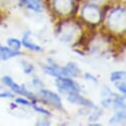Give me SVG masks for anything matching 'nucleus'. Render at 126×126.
Listing matches in <instances>:
<instances>
[{
  "instance_id": "nucleus-5",
  "label": "nucleus",
  "mask_w": 126,
  "mask_h": 126,
  "mask_svg": "<svg viewBox=\"0 0 126 126\" xmlns=\"http://www.w3.org/2000/svg\"><path fill=\"white\" fill-rule=\"evenodd\" d=\"M56 84L59 87L60 91L63 93H69V92H79L80 90L79 85L74 81L73 79L67 77H58L56 80Z\"/></svg>"
},
{
  "instance_id": "nucleus-9",
  "label": "nucleus",
  "mask_w": 126,
  "mask_h": 126,
  "mask_svg": "<svg viewBox=\"0 0 126 126\" xmlns=\"http://www.w3.org/2000/svg\"><path fill=\"white\" fill-rule=\"evenodd\" d=\"M19 55H21V53L18 52V51H16V50L0 46V59H1V60H4L5 61V60H8V59L17 57Z\"/></svg>"
},
{
  "instance_id": "nucleus-6",
  "label": "nucleus",
  "mask_w": 126,
  "mask_h": 126,
  "mask_svg": "<svg viewBox=\"0 0 126 126\" xmlns=\"http://www.w3.org/2000/svg\"><path fill=\"white\" fill-rule=\"evenodd\" d=\"M53 7L59 15H71L75 11L74 0H53Z\"/></svg>"
},
{
  "instance_id": "nucleus-20",
  "label": "nucleus",
  "mask_w": 126,
  "mask_h": 126,
  "mask_svg": "<svg viewBox=\"0 0 126 126\" xmlns=\"http://www.w3.org/2000/svg\"><path fill=\"white\" fill-rule=\"evenodd\" d=\"M101 114H102L101 110L95 108V111H94V112L89 116V120H90V121H96V120H98V118L100 117Z\"/></svg>"
},
{
  "instance_id": "nucleus-22",
  "label": "nucleus",
  "mask_w": 126,
  "mask_h": 126,
  "mask_svg": "<svg viewBox=\"0 0 126 126\" xmlns=\"http://www.w3.org/2000/svg\"><path fill=\"white\" fill-rule=\"evenodd\" d=\"M16 103H18V104H21V105H31L32 103H31L29 100H27V99H24V98H21V97H19V98H16Z\"/></svg>"
},
{
  "instance_id": "nucleus-21",
  "label": "nucleus",
  "mask_w": 126,
  "mask_h": 126,
  "mask_svg": "<svg viewBox=\"0 0 126 126\" xmlns=\"http://www.w3.org/2000/svg\"><path fill=\"white\" fill-rule=\"evenodd\" d=\"M33 106V108L37 111V112H39V113H42V114H45V115H51V113L47 110V109H45V108H42V107H39V106H37V105H35V103H32L31 104Z\"/></svg>"
},
{
  "instance_id": "nucleus-26",
  "label": "nucleus",
  "mask_w": 126,
  "mask_h": 126,
  "mask_svg": "<svg viewBox=\"0 0 126 126\" xmlns=\"http://www.w3.org/2000/svg\"><path fill=\"white\" fill-rule=\"evenodd\" d=\"M33 84H34V85H39L40 87L42 86V82H41L39 79H33Z\"/></svg>"
},
{
  "instance_id": "nucleus-18",
  "label": "nucleus",
  "mask_w": 126,
  "mask_h": 126,
  "mask_svg": "<svg viewBox=\"0 0 126 126\" xmlns=\"http://www.w3.org/2000/svg\"><path fill=\"white\" fill-rule=\"evenodd\" d=\"M21 64H23V65H22V67H23V72H24V74H26V75L31 74V73H32V71L34 70L33 65L29 64V63H27V62L22 61V62H21Z\"/></svg>"
},
{
  "instance_id": "nucleus-27",
  "label": "nucleus",
  "mask_w": 126,
  "mask_h": 126,
  "mask_svg": "<svg viewBox=\"0 0 126 126\" xmlns=\"http://www.w3.org/2000/svg\"><path fill=\"white\" fill-rule=\"evenodd\" d=\"M37 125H50V121L47 120V121H39L37 122Z\"/></svg>"
},
{
  "instance_id": "nucleus-24",
  "label": "nucleus",
  "mask_w": 126,
  "mask_h": 126,
  "mask_svg": "<svg viewBox=\"0 0 126 126\" xmlns=\"http://www.w3.org/2000/svg\"><path fill=\"white\" fill-rule=\"evenodd\" d=\"M84 78H85L87 80H89V81L93 82L94 84H97V79H95L93 76H91L90 74H85V75H84Z\"/></svg>"
},
{
  "instance_id": "nucleus-2",
  "label": "nucleus",
  "mask_w": 126,
  "mask_h": 126,
  "mask_svg": "<svg viewBox=\"0 0 126 126\" xmlns=\"http://www.w3.org/2000/svg\"><path fill=\"white\" fill-rule=\"evenodd\" d=\"M80 32V28L77 23L74 22H66L63 25H60L58 30V34L60 39L66 43H73L76 41L77 37Z\"/></svg>"
},
{
  "instance_id": "nucleus-28",
  "label": "nucleus",
  "mask_w": 126,
  "mask_h": 126,
  "mask_svg": "<svg viewBox=\"0 0 126 126\" xmlns=\"http://www.w3.org/2000/svg\"><path fill=\"white\" fill-rule=\"evenodd\" d=\"M93 1H95V2H102L103 0H93Z\"/></svg>"
},
{
  "instance_id": "nucleus-7",
  "label": "nucleus",
  "mask_w": 126,
  "mask_h": 126,
  "mask_svg": "<svg viewBox=\"0 0 126 126\" xmlns=\"http://www.w3.org/2000/svg\"><path fill=\"white\" fill-rule=\"evenodd\" d=\"M40 94L42 95L43 99L49 103L50 105L58 108V109H62L63 108V104H62V100L60 98V96L57 93L48 90V89H41L40 90Z\"/></svg>"
},
{
  "instance_id": "nucleus-3",
  "label": "nucleus",
  "mask_w": 126,
  "mask_h": 126,
  "mask_svg": "<svg viewBox=\"0 0 126 126\" xmlns=\"http://www.w3.org/2000/svg\"><path fill=\"white\" fill-rule=\"evenodd\" d=\"M81 18L88 25H96L102 18L101 10L94 4H86L81 8Z\"/></svg>"
},
{
  "instance_id": "nucleus-1",
  "label": "nucleus",
  "mask_w": 126,
  "mask_h": 126,
  "mask_svg": "<svg viewBox=\"0 0 126 126\" xmlns=\"http://www.w3.org/2000/svg\"><path fill=\"white\" fill-rule=\"evenodd\" d=\"M108 28L115 33H120L125 30V9L122 7H117L111 10L107 18Z\"/></svg>"
},
{
  "instance_id": "nucleus-16",
  "label": "nucleus",
  "mask_w": 126,
  "mask_h": 126,
  "mask_svg": "<svg viewBox=\"0 0 126 126\" xmlns=\"http://www.w3.org/2000/svg\"><path fill=\"white\" fill-rule=\"evenodd\" d=\"M13 97H14L13 93H11L6 88L0 86V98H13Z\"/></svg>"
},
{
  "instance_id": "nucleus-13",
  "label": "nucleus",
  "mask_w": 126,
  "mask_h": 126,
  "mask_svg": "<svg viewBox=\"0 0 126 126\" xmlns=\"http://www.w3.org/2000/svg\"><path fill=\"white\" fill-rule=\"evenodd\" d=\"M125 119V112L124 111H117L113 117H111L109 119V124H115V123H118L120 122L121 120H124Z\"/></svg>"
},
{
  "instance_id": "nucleus-11",
  "label": "nucleus",
  "mask_w": 126,
  "mask_h": 126,
  "mask_svg": "<svg viewBox=\"0 0 126 126\" xmlns=\"http://www.w3.org/2000/svg\"><path fill=\"white\" fill-rule=\"evenodd\" d=\"M66 69H67V72L69 74V76H72L74 78H78V77H80V74H81V71L80 69L79 68V66L74 62H69L67 66H66Z\"/></svg>"
},
{
  "instance_id": "nucleus-8",
  "label": "nucleus",
  "mask_w": 126,
  "mask_h": 126,
  "mask_svg": "<svg viewBox=\"0 0 126 126\" xmlns=\"http://www.w3.org/2000/svg\"><path fill=\"white\" fill-rule=\"evenodd\" d=\"M68 100L71 103L82 105V106L87 107V108H94V109L97 108L95 105H94V103L92 101H90L89 99L79 95V92H69L68 93Z\"/></svg>"
},
{
  "instance_id": "nucleus-10",
  "label": "nucleus",
  "mask_w": 126,
  "mask_h": 126,
  "mask_svg": "<svg viewBox=\"0 0 126 126\" xmlns=\"http://www.w3.org/2000/svg\"><path fill=\"white\" fill-rule=\"evenodd\" d=\"M29 36H30V33H29V32H27V33L24 35L23 39H22L21 45H23L26 49H29V50H31V51L41 52V51H42V48H41L40 46H38V45H36V44L32 43V42H30V40H29Z\"/></svg>"
},
{
  "instance_id": "nucleus-19",
  "label": "nucleus",
  "mask_w": 126,
  "mask_h": 126,
  "mask_svg": "<svg viewBox=\"0 0 126 126\" xmlns=\"http://www.w3.org/2000/svg\"><path fill=\"white\" fill-rule=\"evenodd\" d=\"M114 82H115V86L117 87V89L120 92H122L123 94H125L126 93V85H125V82L124 81H121V79L120 80H117V81H114Z\"/></svg>"
},
{
  "instance_id": "nucleus-17",
  "label": "nucleus",
  "mask_w": 126,
  "mask_h": 126,
  "mask_svg": "<svg viewBox=\"0 0 126 126\" xmlns=\"http://www.w3.org/2000/svg\"><path fill=\"white\" fill-rule=\"evenodd\" d=\"M124 77H125V73L124 72H114V73L111 74L110 79H111V81L114 82V81H117V80L122 79Z\"/></svg>"
},
{
  "instance_id": "nucleus-15",
  "label": "nucleus",
  "mask_w": 126,
  "mask_h": 126,
  "mask_svg": "<svg viewBox=\"0 0 126 126\" xmlns=\"http://www.w3.org/2000/svg\"><path fill=\"white\" fill-rule=\"evenodd\" d=\"M7 45L11 49L16 50V51H19L20 48H21V42L18 39H15V38H9L7 40Z\"/></svg>"
},
{
  "instance_id": "nucleus-14",
  "label": "nucleus",
  "mask_w": 126,
  "mask_h": 126,
  "mask_svg": "<svg viewBox=\"0 0 126 126\" xmlns=\"http://www.w3.org/2000/svg\"><path fill=\"white\" fill-rule=\"evenodd\" d=\"M114 107L118 108V109H124L125 108V104H124V96H119V95H115L113 100H112Z\"/></svg>"
},
{
  "instance_id": "nucleus-25",
  "label": "nucleus",
  "mask_w": 126,
  "mask_h": 126,
  "mask_svg": "<svg viewBox=\"0 0 126 126\" xmlns=\"http://www.w3.org/2000/svg\"><path fill=\"white\" fill-rule=\"evenodd\" d=\"M101 93H102V95H103V96H107V94H113L112 91H111L107 86H103V87H102Z\"/></svg>"
},
{
  "instance_id": "nucleus-23",
  "label": "nucleus",
  "mask_w": 126,
  "mask_h": 126,
  "mask_svg": "<svg viewBox=\"0 0 126 126\" xmlns=\"http://www.w3.org/2000/svg\"><path fill=\"white\" fill-rule=\"evenodd\" d=\"M112 103V98L110 97H104V99L101 100V104L104 107H109V105Z\"/></svg>"
},
{
  "instance_id": "nucleus-4",
  "label": "nucleus",
  "mask_w": 126,
  "mask_h": 126,
  "mask_svg": "<svg viewBox=\"0 0 126 126\" xmlns=\"http://www.w3.org/2000/svg\"><path fill=\"white\" fill-rule=\"evenodd\" d=\"M2 80H3V82H4L7 86H9V88H11L14 92H16V93H18V94H21V95H24V96L28 97L29 99L32 100V102H33V103H35V102L37 101L36 95H35V94H34L33 92H31V91L27 90V89H26V87H25L24 85L17 84V83H16V82H15V81L10 78V77L5 76V77H3Z\"/></svg>"
},
{
  "instance_id": "nucleus-12",
  "label": "nucleus",
  "mask_w": 126,
  "mask_h": 126,
  "mask_svg": "<svg viewBox=\"0 0 126 126\" xmlns=\"http://www.w3.org/2000/svg\"><path fill=\"white\" fill-rule=\"evenodd\" d=\"M23 2L31 10L36 12L41 11V0H23Z\"/></svg>"
}]
</instances>
